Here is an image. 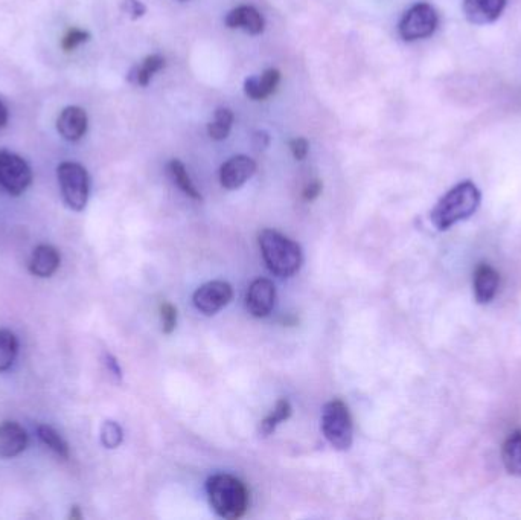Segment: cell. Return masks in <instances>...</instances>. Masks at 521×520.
<instances>
[{"instance_id": "cell-1", "label": "cell", "mask_w": 521, "mask_h": 520, "mask_svg": "<svg viewBox=\"0 0 521 520\" xmlns=\"http://www.w3.org/2000/svg\"><path fill=\"white\" fill-rule=\"evenodd\" d=\"M479 188L473 182H462L451 188L432 211V223L439 231H447L462 220L470 219L480 206Z\"/></svg>"}, {"instance_id": "cell-2", "label": "cell", "mask_w": 521, "mask_h": 520, "mask_svg": "<svg viewBox=\"0 0 521 520\" xmlns=\"http://www.w3.org/2000/svg\"><path fill=\"white\" fill-rule=\"evenodd\" d=\"M209 504L223 519H240L249 508L250 495L246 484L226 473L212 476L206 484Z\"/></svg>"}, {"instance_id": "cell-3", "label": "cell", "mask_w": 521, "mask_h": 520, "mask_svg": "<svg viewBox=\"0 0 521 520\" xmlns=\"http://www.w3.org/2000/svg\"><path fill=\"white\" fill-rule=\"evenodd\" d=\"M259 248L270 272L278 277H293L302 266L301 246L273 229H264L258 235Z\"/></svg>"}, {"instance_id": "cell-4", "label": "cell", "mask_w": 521, "mask_h": 520, "mask_svg": "<svg viewBox=\"0 0 521 520\" xmlns=\"http://www.w3.org/2000/svg\"><path fill=\"white\" fill-rule=\"evenodd\" d=\"M57 176L64 203L72 211H83L90 194V179L86 168L77 162H63L58 165Z\"/></svg>"}, {"instance_id": "cell-5", "label": "cell", "mask_w": 521, "mask_h": 520, "mask_svg": "<svg viewBox=\"0 0 521 520\" xmlns=\"http://www.w3.org/2000/svg\"><path fill=\"white\" fill-rule=\"evenodd\" d=\"M322 432L336 450H348L352 446L354 427L348 406L342 400H333L323 408Z\"/></svg>"}, {"instance_id": "cell-6", "label": "cell", "mask_w": 521, "mask_h": 520, "mask_svg": "<svg viewBox=\"0 0 521 520\" xmlns=\"http://www.w3.org/2000/svg\"><path fill=\"white\" fill-rule=\"evenodd\" d=\"M438 28V13L430 4H416L406 11L398 31L404 42H418L433 36Z\"/></svg>"}, {"instance_id": "cell-7", "label": "cell", "mask_w": 521, "mask_h": 520, "mask_svg": "<svg viewBox=\"0 0 521 520\" xmlns=\"http://www.w3.org/2000/svg\"><path fill=\"white\" fill-rule=\"evenodd\" d=\"M32 182L28 162L13 151L0 150V187L10 196H20Z\"/></svg>"}, {"instance_id": "cell-8", "label": "cell", "mask_w": 521, "mask_h": 520, "mask_svg": "<svg viewBox=\"0 0 521 520\" xmlns=\"http://www.w3.org/2000/svg\"><path fill=\"white\" fill-rule=\"evenodd\" d=\"M234 298V290L226 281H211V283L203 284L197 292L194 293L195 309L202 312L206 316H214L224 309Z\"/></svg>"}, {"instance_id": "cell-9", "label": "cell", "mask_w": 521, "mask_h": 520, "mask_svg": "<svg viewBox=\"0 0 521 520\" xmlns=\"http://www.w3.org/2000/svg\"><path fill=\"white\" fill-rule=\"evenodd\" d=\"M275 284L266 278H258L250 284L246 295V307L255 318H266L275 309Z\"/></svg>"}, {"instance_id": "cell-10", "label": "cell", "mask_w": 521, "mask_h": 520, "mask_svg": "<svg viewBox=\"0 0 521 520\" xmlns=\"http://www.w3.org/2000/svg\"><path fill=\"white\" fill-rule=\"evenodd\" d=\"M256 164L249 156H234L224 162L220 168L221 187L226 190H238L255 174Z\"/></svg>"}, {"instance_id": "cell-11", "label": "cell", "mask_w": 521, "mask_h": 520, "mask_svg": "<svg viewBox=\"0 0 521 520\" xmlns=\"http://www.w3.org/2000/svg\"><path fill=\"white\" fill-rule=\"evenodd\" d=\"M87 124L89 119L86 110L78 106H69L58 116L57 130L66 141L78 142L86 135Z\"/></svg>"}, {"instance_id": "cell-12", "label": "cell", "mask_w": 521, "mask_h": 520, "mask_svg": "<svg viewBox=\"0 0 521 520\" xmlns=\"http://www.w3.org/2000/svg\"><path fill=\"white\" fill-rule=\"evenodd\" d=\"M506 8V0H464V14L473 25L496 22Z\"/></svg>"}, {"instance_id": "cell-13", "label": "cell", "mask_w": 521, "mask_h": 520, "mask_svg": "<svg viewBox=\"0 0 521 520\" xmlns=\"http://www.w3.org/2000/svg\"><path fill=\"white\" fill-rule=\"evenodd\" d=\"M224 22H226L227 28L243 29L244 33L250 34V36L263 34L264 26H266L261 13L250 5H241V7L235 8L227 14Z\"/></svg>"}, {"instance_id": "cell-14", "label": "cell", "mask_w": 521, "mask_h": 520, "mask_svg": "<svg viewBox=\"0 0 521 520\" xmlns=\"http://www.w3.org/2000/svg\"><path fill=\"white\" fill-rule=\"evenodd\" d=\"M28 446V434L16 421H4L0 424V456L14 458Z\"/></svg>"}, {"instance_id": "cell-15", "label": "cell", "mask_w": 521, "mask_h": 520, "mask_svg": "<svg viewBox=\"0 0 521 520\" xmlns=\"http://www.w3.org/2000/svg\"><path fill=\"white\" fill-rule=\"evenodd\" d=\"M500 275L490 264H479L474 272V298L479 304L493 301L499 290Z\"/></svg>"}, {"instance_id": "cell-16", "label": "cell", "mask_w": 521, "mask_h": 520, "mask_svg": "<svg viewBox=\"0 0 521 520\" xmlns=\"http://www.w3.org/2000/svg\"><path fill=\"white\" fill-rule=\"evenodd\" d=\"M60 252L51 244H40L32 252L29 260V272L34 277L49 278L57 272L60 267Z\"/></svg>"}, {"instance_id": "cell-17", "label": "cell", "mask_w": 521, "mask_h": 520, "mask_svg": "<svg viewBox=\"0 0 521 520\" xmlns=\"http://www.w3.org/2000/svg\"><path fill=\"white\" fill-rule=\"evenodd\" d=\"M281 83V72L278 69H267L261 75L247 78L244 92L253 101H264L272 97Z\"/></svg>"}, {"instance_id": "cell-18", "label": "cell", "mask_w": 521, "mask_h": 520, "mask_svg": "<svg viewBox=\"0 0 521 520\" xmlns=\"http://www.w3.org/2000/svg\"><path fill=\"white\" fill-rule=\"evenodd\" d=\"M165 65H167V61H165V57H162V55H148V57L142 61L141 65H136L135 68L130 71V74H128V81L135 84V86H148L151 78L154 77V74L162 71V69L165 68Z\"/></svg>"}, {"instance_id": "cell-19", "label": "cell", "mask_w": 521, "mask_h": 520, "mask_svg": "<svg viewBox=\"0 0 521 520\" xmlns=\"http://www.w3.org/2000/svg\"><path fill=\"white\" fill-rule=\"evenodd\" d=\"M168 174H170L171 180L174 185H177L180 191L191 197L192 200L202 202V194L195 188L192 183L191 177H189L188 171H186L185 165L179 161V159H173L170 164L167 165Z\"/></svg>"}, {"instance_id": "cell-20", "label": "cell", "mask_w": 521, "mask_h": 520, "mask_svg": "<svg viewBox=\"0 0 521 520\" xmlns=\"http://www.w3.org/2000/svg\"><path fill=\"white\" fill-rule=\"evenodd\" d=\"M502 460L508 473L521 476V432H514L506 438L502 449Z\"/></svg>"}, {"instance_id": "cell-21", "label": "cell", "mask_w": 521, "mask_h": 520, "mask_svg": "<svg viewBox=\"0 0 521 520\" xmlns=\"http://www.w3.org/2000/svg\"><path fill=\"white\" fill-rule=\"evenodd\" d=\"M232 124H234V113L231 109H217L214 119L208 124L209 138L214 141H224L231 133Z\"/></svg>"}, {"instance_id": "cell-22", "label": "cell", "mask_w": 521, "mask_h": 520, "mask_svg": "<svg viewBox=\"0 0 521 520\" xmlns=\"http://www.w3.org/2000/svg\"><path fill=\"white\" fill-rule=\"evenodd\" d=\"M19 353V341L10 330H0V371L10 370Z\"/></svg>"}, {"instance_id": "cell-23", "label": "cell", "mask_w": 521, "mask_h": 520, "mask_svg": "<svg viewBox=\"0 0 521 520\" xmlns=\"http://www.w3.org/2000/svg\"><path fill=\"white\" fill-rule=\"evenodd\" d=\"M291 415V405L288 400L282 399L276 403L275 409L261 421V426H259V432L264 435V437H269L270 434L276 431V427L279 424L284 423L290 418Z\"/></svg>"}, {"instance_id": "cell-24", "label": "cell", "mask_w": 521, "mask_h": 520, "mask_svg": "<svg viewBox=\"0 0 521 520\" xmlns=\"http://www.w3.org/2000/svg\"><path fill=\"white\" fill-rule=\"evenodd\" d=\"M37 435H39L40 441H42L45 446H48L52 452L57 453L60 458L68 460V443L63 440V437H61L57 431H55L54 427L48 426V424H40V426L37 427Z\"/></svg>"}, {"instance_id": "cell-25", "label": "cell", "mask_w": 521, "mask_h": 520, "mask_svg": "<svg viewBox=\"0 0 521 520\" xmlns=\"http://www.w3.org/2000/svg\"><path fill=\"white\" fill-rule=\"evenodd\" d=\"M124 432L116 421H106L101 427V443L106 449H116L121 446Z\"/></svg>"}, {"instance_id": "cell-26", "label": "cell", "mask_w": 521, "mask_h": 520, "mask_svg": "<svg viewBox=\"0 0 521 520\" xmlns=\"http://www.w3.org/2000/svg\"><path fill=\"white\" fill-rule=\"evenodd\" d=\"M89 39L90 34L84 31V29L72 28L69 29L68 34L61 40V48H63L64 52H72Z\"/></svg>"}, {"instance_id": "cell-27", "label": "cell", "mask_w": 521, "mask_h": 520, "mask_svg": "<svg viewBox=\"0 0 521 520\" xmlns=\"http://www.w3.org/2000/svg\"><path fill=\"white\" fill-rule=\"evenodd\" d=\"M160 318H162V331L165 334H171L176 330L177 310L170 302H164L160 305Z\"/></svg>"}, {"instance_id": "cell-28", "label": "cell", "mask_w": 521, "mask_h": 520, "mask_svg": "<svg viewBox=\"0 0 521 520\" xmlns=\"http://www.w3.org/2000/svg\"><path fill=\"white\" fill-rule=\"evenodd\" d=\"M121 10L132 20L141 19L147 13V8L141 0H121Z\"/></svg>"}, {"instance_id": "cell-29", "label": "cell", "mask_w": 521, "mask_h": 520, "mask_svg": "<svg viewBox=\"0 0 521 520\" xmlns=\"http://www.w3.org/2000/svg\"><path fill=\"white\" fill-rule=\"evenodd\" d=\"M290 151L293 158L296 161H304L307 158L308 150H310V144H308L305 138H295L290 141Z\"/></svg>"}, {"instance_id": "cell-30", "label": "cell", "mask_w": 521, "mask_h": 520, "mask_svg": "<svg viewBox=\"0 0 521 520\" xmlns=\"http://www.w3.org/2000/svg\"><path fill=\"white\" fill-rule=\"evenodd\" d=\"M320 193H322V182L314 180V182L308 183L307 187H305L302 197H304L305 202H313L320 196Z\"/></svg>"}, {"instance_id": "cell-31", "label": "cell", "mask_w": 521, "mask_h": 520, "mask_svg": "<svg viewBox=\"0 0 521 520\" xmlns=\"http://www.w3.org/2000/svg\"><path fill=\"white\" fill-rule=\"evenodd\" d=\"M253 139H255L256 148H261V150H263V148H266L270 142L269 135H267V133L264 132L255 133Z\"/></svg>"}, {"instance_id": "cell-32", "label": "cell", "mask_w": 521, "mask_h": 520, "mask_svg": "<svg viewBox=\"0 0 521 520\" xmlns=\"http://www.w3.org/2000/svg\"><path fill=\"white\" fill-rule=\"evenodd\" d=\"M8 118H10V113H8L7 106L4 101L0 100V129L7 126Z\"/></svg>"}, {"instance_id": "cell-33", "label": "cell", "mask_w": 521, "mask_h": 520, "mask_svg": "<svg viewBox=\"0 0 521 520\" xmlns=\"http://www.w3.org/2000/svg\"><path fill=\"white\" fill-rule=\"evenodd\" d=\"M107 366H109L110 370L116 374V376L121 377V370H119L118 363L113 359L112 356H107Z\"/></svg>"}, {"instance_id": "cell-34", "label": "cell", "mask_w": 521, "mask_h": 520, "mask_svg": "<svg viewBox=\"0 0 521 520\" xmlns=\"http://www.w3.org/2000/svg\"><path fill=\"white\" fill-rule=\"evenodd\" d=\"M69 517H71L72 520H77L81 519V517H83V514H81L80 508L72 507L71 516Z\"/></svg>"}]
</instances>
